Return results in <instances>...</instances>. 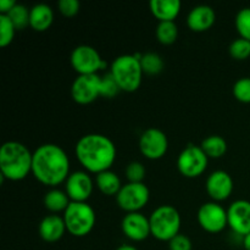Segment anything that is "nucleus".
I'll use <instances>...</instances> for the list:
<instances>
[{"mask_svg": "<svg viewBox=\"0 0 250 250\" xmlns=\"http://www.w3.org/2000/svg\"><path fill=\"white\" fill-rule=\"evenodd\" d=\"M32 173L43 185L55 188L70 175V159L62 146L54 143L39 146L33 151Z\"/></svg>", "mask_w": 250, "mask_h": 250, "instance_id": "obj_1", "label": "nucleus"}, {"mask_svg": "<svg viewBox=\"0 0 250 250\" xmlns=\"http://www.w3.org/2000/svg\"><path fill=\"white\" fill-rule=\"evenodd\" d=\"M75 154L88 172L99 173L110 170L116 160V146L107 136L88 133L81 137L75 146Z\"/></svg>", "mask_w": 250, "mask_h": 250, "instance_id": "obj_2", "label": "nucleus"}, {"mask_svg": "<svg viewBox=\"0 0 250 250\" xmlns=\"http://www.w3.org/2000/svg\"><path fill=\"white\" fill-rule=\"evenodd\" d=\"M33 153L24 144L7 141L0 148L1 181H21L32 172Z\"/></svg>", "mask_w": 250, "mask_h": 250, "instance_id": "obj_3", "label": "nucleus"}, {"mask_svg": "<svg viewBox=\"0 0 250 250\" xmlns=\"http://www.w3.org/2000/svg\"><path fill=\"white\" fill-rule=\"evenodd\" d=\"M110 73L124 92H136L142 84L143 70L138 55L122 54L116 56L110 65Z\"/></svg>", "mask_w": 250, "mask_h": 250, "instance_id": "obj_4", "label": "nucleus"}, {"mask_svg": "<svg viewBox=\"0 0 250 250\" xmlns=\"http://www.w3.org/2000/svg\"><path fill=\"white\" fill-rule=\"evenodd\" d=\"M151 236L158 241L168 242L180 233L181 214L175 207L168 204L159 205L149 216Z\"/></svg>", "mask_w": 250, "mask_h": 250, "instance_id": "obj_5", "label": "nucleus"}, {"mask_svg": "<svg viewBox=\"0 0 250 250\" xmlns=\"http://www.w3.org/2000/svg\"><path fill=\"white\" fill-rule=\"evenodd\" d=\"M66 229L75 237H84L94 229L97 215L87 202H71L63 211Z\"/></svg>", "mask_w": 250, "mask_h": 250, "instance_id": "obj_6", "label": "nucleus"}, {"mask_svg": "<svg viewBox=\"0 0 250 250\" xmlns=\"http://www.w3.org/2000/svg\"><path fill=\"white\" fill-rule=\"evenodd\" d=\"M209 156L205 154L202 146L189 143L182 149L177 158V168L185 177H199L207 170Z\"/></svg>", "mask_w": 250, "mask_h": 250, "instance_id": "obj_7", "label": "nucleus"}, {"mask_svg": "<svg viewBox=\"0 0 250 250\" xmlns=\"http://www.w3.org/2000/svg\"><path fill=\"white\" fill-rule=\"evenodd\" d=\"M150 199V190L144 182H127L116 195L119 207L126 212L141 211Z\"/></svg>", "mask_w": 250, "mask_h": 250, "instance_id": "obj_8", "label": "nucleus"}, {"mask_svg": "<svg viewBox=\"0 0 250 250\" xmlns=\"http://www.w3.org/2000/svg\"><path fill=\"white\" fill-rule=\"evenodd\" d=\"M70 61L78 75H95L105 66V61L99 51L88 44L76 46L71 53Z\"/></svg>", "mask_w": 250, "mask_h": 250, "instance_id": "obj_9", "label": "nucleus"}, {"mask_svg": "<svg viewBox=\"0 0 250 250\" xmlns=\"http://www.w3.org/2000/svg\"><path fill=\"white\" fill-rule=\"evenodd\" d=\"M197 219L200 227L209 233H219L229 226L227 209L217 202H207L200 205Z\"/></svg>", "mask_w": 250, "mask_h": 250, "instance_id": "obj_10", "label": "nucleus"}, {"mask_svg": "<svg viewBox=\"0 0 250 250\" xmlns=\"http://www.w3.org/2000/svg\"><path fill=\"white\" fill-rule=\"evenodd\" d=\"M139 150L150 160L161 159L168 149V138L165 132L156 127L146 128L139 137Z\"/></svg>", "mask_w": 250, "mask_h": 250, "instance_id": "obj_11", "label": "nucleus"}, {"mask_svg": "<svg viewBox=\"0 0 250 250\" xmlns=\"http://www.w3.org/2000/svg\"><path fill=\"white\" fill-rule=\"evenodd\" d=\"M100 81L102 76L95 75H78L71 85L72 99L78 104H90L98 97H100Z\"/></svg>", "mask_w": 250, "mask_h": 250, "instance_id": "obj_12", "label": "nucleus"}, {"mask_svg": "<svg viewBox=\"0 0 250 250\" xmlns=\"http://www.w3.org/2000/svg\"><path fill=\"white\" fill-rule=\"evenodd\" d=\"M94 188V182L87 171H75L65 181V192L71 202H87Z\"/></svg>", "mask_w": 250, "mask_h": 250, "instance_id": "obj_13", "label": "nucleus"}, {"mask_svg": "<svg viewBox=\"0 0 250 250\" xmlns=\"http://www.w3.org/2000/svg\"><path fill=\"white\" fill-rule=\"evenodd\" d=\"M205 188L212 202H222L229 199L233 192V178L227 171L215 170L208 176Z\"/></svg>", "mask_w": 250, "mask_h": 250, "instance_id": "obj_14", "label": "nucleus"}, {"mask_svg": "<svg viewBox=\"0 0 250 250\" xmlns=\"http://www.w3.org/2000/svg\"><path fill=\"white\" fill-rule=\"evenodd\" d=\"M229 227L233 233L244 237L250 233V202L237 199L227 209Z\"/></svg>", "mask_w": 250, "mask_h": 250, "instance_id": "obj_15", "label": "nucleus"}, {"mask_svg": "<svg viewBox=\"0 0 250 250\" xmlns=\"http://www.w3.org/2000/svg\"><path fill=\"white\" fill-rule=\"evenodd\" d=\"M121 229L125 236L133 242H142L151 236L149 217L141 211L127 212L121 221Z\"/></svg>", "mask_w": 250, "mask_h": 250, "instance_id": "obj_16", "label": "nucleus"}, {"mask_svg": "<svg viewBox=\"0 0 250 250\" xmlns=\"http://www.w3.org/2000/svg\"><path fill=\"white\" fill-rule=\"evenodd\" d=\"M215 21H216V14L210 5H197L188 12L187 24L194 32L208 31L210 27H212Z\"/></svg>", "mask_w": 250, "mask_h": 250, "instance_id": "obj_17", "label": "nucleus"}, {"mask_svg": "<svg viewBox=\"0 0 250 250\" xmlns=\"http://www.w3.org/2000/svg\"><path fill=\"white\" fill-rule=\"evenodd\" d=\"M66 231L67 229H66L63 217L59 216L58 214L46 215L39 222V236L48 243H55V242L60 241Z\"/></svg>", "mask_w": 250, "mask_h": 250, "instance_id": "obj_18", "label": "nucleus"}, {"mask_svg": "<svg viewBox=\"0 0 250 250\" xmlns=\"http://www.w3.org/2000/svg\"><path fill=\"white\" fill-rule=\"evenodd\" d=\"M54 10L45 2L33 5L29 11V26L37 32H44L53 24Z\"/></svg>", "mask_w": 250, "mask_h": 250, "instance_id": "obj_19", "label": "nucleus"}, {"mask_svg": "<svg viewBox=\"0 0 250 250\" xmlns=\"http://www.w3.org/2000/svg\"><path fill=\"white\" fill-rule=\"evenodd\" d=\"M150 11L160 21H175L180 15L182 2L180 0H150Z\"/></svg>", "mask_w": 250, "mask_h": 250, "instance_id": "obj_20", "label": "nucleus"}, {"mask_svg": "<svg viewBox=\"0 0 250 250\" xmlns=\"http://www.w3.org/2000/svg\"><path fill=\"white\" fill-rule=\"evenodd\" d=\"M43 202L46 210H49L53 214H56V212L65 211L68 205H70L71 199L68 198L65 189H59V188L55 187L51 188L45 193Z\"/></svg>", "mask_w": 250, "mask_h": 250, "instance_id": "obj_21", "label": "nucleus"}, {"mask_svg": "<svg viewBox=\"0 0 250 250\" xmlns=\"http://www.w3.org/2000/svg\"><path fill=\"white\" fill-rule=\"evenodd\" d=\"M95 185L99 188L100 192L105 195H117V193L120 192L122 187L120 177L111 170L97 173Z\"/></svg>", "mask_w": 250, "mask_h": 250, "instance_id": "obj_22", "label": "nucleus"}, {"mask_svg": "<svg viewBox=\"0 0 250 250\" xmlns=\"http://www.w3.org/2000/svg\"><path fill=\"white\" fill-rule=\"evenodd\" d=\"M203 150L205 151L209 158L219 159L224 156L227 151V142L224 137L219 136V134H211L204 138L200 143Z\"/></svg>", "mask_w": 250, "mask_h": 250, "instance_id": "obj_23", "label": "nucleus"}, {"mask_svg": "<svg viewBox=\"0 0 250 250\" xmlns=\"http://www.w3.org/2000/svg\"><path fill=\"white\" fill-rule=\"evenodd\" d=\"M141 61L142 70L146 75L155 76L159 75L164 70V59L161 58L160 54L154 53V51H148V53L137 54Z\"/></svg>", "mask_w": 250, "mask_h": 250, "instance_id": "obj_24", "label": "nucleus"}, {"mask_svg": "<svg viewBox=\"0 0 250 250\" xmlns=\"http://www.w3.org/2000/svg\"><path fill=\"white\" fill-rule=\"evenodd\" d=\"M155 34L161 44L170 45L178 37V26L175 21H160L156 26Z\"/></svg>", "mask_w": 250, "mask_h": 250, "instance_id": "obj_25", "label": "nucleus"}, {"mask_svg": "<svg viewBox=\"0 0 250 250\" xmlns=\"http://www.w3.org/2000/svg\"><path fill=\"white\" fill-rule=\"evenodd\" d=\"M29 11L31 9H28L26 5L17 2L6 15L11 20L16 29H23L29 26Z\"/></svg>", "mask_w": 250, "mask_h": 250, "instance_id": "obj_26", "label": "nucleus"}, {"mask_svg": "<svg viewBox=\"0 0 250 250\" xmlns=\"http://www.w3.org/2000/svg\"><path fill=\"white\" fill-rule=\"evenodd\" d=\"M229 55L236 60H246L250 56V41L238 37L229 44Z\"/></svg>", "mask_w": 250, "mask_h": 250, "instance_id": "obj_27", "label": "nucleus"}, {"mask_svg": "<svg viewBox=\"0 0 250 250\" xmlns=\"http://www.w3.org/2000/svg\"><path fill=\"white\" fill-rule=\"evenodd\" d=\"M16 27L11 22L7 15L0 14V45L6 46L14 41Z\"/></svg>", "mask_w": 250, "mask_h": 250, "instance_id": "obj_28", "label": "nucleus"}, {"mask_svg": "<svg viewBox=\"0 0 250 250\" xmlns=\"http://www.w3.org/2000/svg\"><path fill=\"white\" fill-rule=\"evenodd\" d=\"M234 24L239 37L250 41V7H243L237 12Z\"/></svg>", "mask_w": 250, "mask_h": 250, "instance_id": "obj_29", "label": "nucleus"}, {"mask_svg": "<svg viewBox=\"0 0 250 250\" xmlns=\"http://www.w3.org/2000/svg\"><path fill=\"white\" fill-rule=\"evenodd\" d=\"M234 98L242 103H250V77H241L232 88Z\"/></svg>", "mask_w": 250, "mask_h": 250, "instance_id": "obj_30", "label": "nucleus"}, {"mask_svg": "<svg viewBox=\"0 0 250 250\" xmlns=\"http://www.w3.org/2000/svg\"><path fill=\"white\" fill-rule=\"evenodd\" d=\"M146 166L141 163V161H131L128 165L126 166L125 170V176L128 180V182H143L144 177H146Z\"/></svg>", "mask_w": 250, "mask_h": 250, "instance_id": "obj_31", "label": "nucleus"}, {"mask_svg": "<svg viewBox=\"0 0 250 250\" xmlns=\"http://www.w3.org/2000/svg\"><path fill=\"white\" fill-rule=\"evenodd\" d=\"M121 92L120 87L117 85L116 81L111 76V73H106V75L102 76V81H100V97L105 98H114Z\"/></svg>", "mask_w": 250, "mask_h": 250, "instance_id": "obj_32", "label": "nucleus"}, {"mask_svg": "<svg viewBox=\"0 0 250 250\" xmlns=\"http://www.w3.org/2000/svg\"><path fill=\"white\" fill-rule=\"evenodd\" d=\"M168 249L170 250H192L193 243L188 236L183 233H178L168 241Z\"/></svg>", "mask_w": 250, "mask_h": 250, "instance_id": "obj_33", "label": "nucleus"}, {"mask_svg": "<svg viewBox=\"0 0 250 250\" xmlns=\"http://www.w3.org/2000/svg\"><path fill=\"white\" fill-rule=\"evenodd\" d=\"M58 7L63 16L72 17L80 11L81 2L78 0H59Z\"/></svg>", "mask_w": 250, "mask_h": 250, "instance_id": "obj_34", "label": "nucleus"}, {"mask_svg": "<svg viewBox=\"0 0 250 250\" xmlns=\"http://www.w3.org/2000/svg\"><path fill=\"white\" fill-rule=\"evenodd\" d=\"M16 4V0H0V14L6 15Z\"/></svg>", "mask_w": 250, "mask_h": 250, "instance_id": "obj_35", "label": "nucleus"}, {"mask_svg": "<svg viewBox=\"0 0 250 250\" xmlns=\"http://www.w3.org/2000/svg\"><path fill=\"white\" fill-rule=\"evenodd\" d=\"M243 247L246 250H250V233L243 237Z\"/></svg>", "mask_w": 250, "mask_h": 250, "instance_id": "obj_36", "label": "nucleus"}, {"mask_svg": "<svg viewBox=\"0 0 250 250\" xmlns=\"http://www.w3.org/2000/svg\"><path fill=\"white\" fill-rule=\"evenodd\" d=\"M116 250H138L134 246H131V244H121L120 247H117Z\"/></svg>", "mask_w": 250, "mask_h": 250, "instance_id": "obj_37", "label": "nucleus"}]
</instances>
